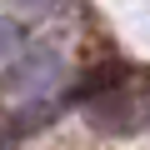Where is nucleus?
I'll return each instance as SVG.
<instances>
[{"label":"nucleus","mask_w":150,"mask_h":150,"mask_svg":"<svg viewBox=\"0 0 150 150\" xmlns=\"http://www.w3.org/2000/svg\"><path fill=\"white\" fill-rule=\"evenodd\" d=\"M60 75H65V65H60L55 50H25L0 80H5V90H10L15 100H45V95L60 85Z\"/></svg>","instance_id":"f257e3e1"},{"label":"nucleus","mask_w":150,"mask_h":150,"mask_svg":"<svg viewBox=\"0 0 150 150\" xmlns=\"http://www.w3.org/2000/svg\"><path fill=\"white\" fill-rule=\"evenodd\" d=\"M20 55H25V30H20V20H15V15H0V75H5Z\"/></svg>","instance_id":"f03ea898"}]
</instances>
